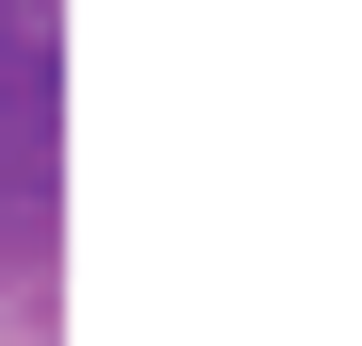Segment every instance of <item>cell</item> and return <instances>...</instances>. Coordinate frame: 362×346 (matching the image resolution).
Returning <instances> with one entry per match:
<instances>
[{
  "label": "cell",
  "instance_id": "1",
  "mask_svg": "<svg viewBox=\"0 0 362 346\" xmlns=\"http://www.w3.org/2000/svg\"><path fill=\"white\" fill-rule=\"evenodd\" d=\"M49 182H66V17L0 0V280H33Z\"/></svg>",
  "mask_w": 362,
  "mask_h": 346
}]
</instances>
